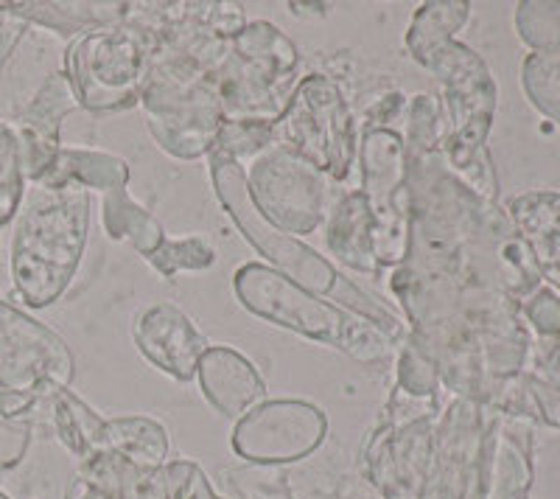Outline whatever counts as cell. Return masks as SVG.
<instances>
[{"label":"cell","instance_id":"6da1fadb","mask_svg":"<svg viewBox=\"0 0 560 499\" xmlns=\"http://www.w3.org/2000/svg\"><path fill=\"white\" fill-rule=\"evenodd\" d=\"M208 163L210 183H213L219 206L233 219L242 236L253 244L255 253H261L267 258V267L278 269L280 276H287L289 281L303 287L306 292L328 298L337 306L359 314L376 328H382L395 346H401L409 334L401 314H395L387 303L364 292L350 278H345L328 258L319 256L317 250L308 247L306 242H300L298 236H289V233L278 231L272 222H267L264 213L255 208L253 197H249L244 166L228 161V158H219V154H210Z\"/></svg>","mask_w":560,"mask_h":499},{"label":"cell","instance_id":"7a4b0ae2","mask_svg":"<svg viewBox=\"0 0 560 499\" xmlns=\"http://www.w3.org/2000/svg\"><path fill=\"white\" fill-rule=\"evenodd\" d=\"M415 62L440 82L443 141L440 152L446 166L465 186L488 202H499V179L490 161V127L497 116L499 90L485 59L457 37L429 48Z\"/></svg>","mask_w":560,"mask_h":499},{"label":"cell","instance_id":"3957f363","mask_svg":"<svg viewBox=\"0 0 560 499\" xmlns=\"http://www.w3.org/2000/svg\"><path fill=\"white\" fill-rule=\"evenodd\" d=\"M93 197L82 188H37L20 208L12 236V287L28 309L62 301L82 267Z\"/></svg>","mask_w":560,"mask_h":499},{"label":"cell","instance_id":"277c9868","mask_svg":"<svg viewBox=\"0 0 560 499\" xmlns=\"http://www.w3.org/2000/svg\"><path fill=\"white\" fill-rule=\"evenodd\" d=\"M233 292L258 321L334 348L364 368L387 365L398 353V346L382 328L328 298L306 292L267 264H242L233 272Z\"/></svg>","mask_w":560,"mask_h":499},{"label":"cell","instance_id":"5b68a950","mask_svg":"<svg viewBox=\"0 0 560 499\" xmlns=\"http://www.w3.org/2000/svg\"><path fill=\"white\" fill-rule=\"evenodd\" d=\"M152 51L154 34L140 26L132 12L118 26L73 39L65 54V77L70 79L79 107L96 116L138 107Z\"/></svg>","mask_w":560,"mask_h":499},{"label":"cell","instance_id":"8992f818","mask_svg":"<svg viewBox=\"0 0 560 499\" xmlns=\"http://www.w3.org/2000/svg\"><path fill=\"white\" fill-rule=\"evenodd\" d=\"M140 107L154 143L177 161H202L217 149L224 116L213 77L152 57Z\"/></svg>","mask_w":560,"mask_h":499},{"label":"cell","instance_id":"52a82bcc","mask_svg":"<svg viewBox=\"0 0 560 499\" xmlns=\"http://www.w3.org/2000/svg\"><path fill=\"white\" fill-rule=\"evenodd\" d=\"M275 147L312 163L328 179L345 183L359 163V124L342 88L328 73L298 82L283 116L275 121Z\"/></svg>","mask_w":560,"mask_h":499},{"label":"cell","instance_id":"ba28073f","mask_svg":"<svg viewBox=\"0 0 560 499\" xmlns=\"http://www.w3.org/2000/svg\"><path fill=\"white\" fill-rule=\"evenodd\" d=\"M440 404L415 402L395 391L364 446L370 483L387 499H423L429 491L438 441Z\"/></svg>","mask_w":560,"mask_h":499},{"label":"cell","instance_id":"9c48e42d","mask_svg":"<svg viewBox=\"0 0 560 499\" xmlns=\"http://www.w3.org/2000/svg\"><path fill=\"white\" fill-rule=\"evenodd\" d=\"M362 197L373 219L378 267L395 269L409 256V192L404 138L393 127H364L359 135Z\"/></svg>","mask_w":560,"mask_h":499},{"label":"cell","instance_id":"30bf717a","mask_svg":"<svg viewBox=\"0 0 560 499\" xmlns=\"http://www.w3.org/2000/svg\"><path fill=\"white\" fill-rule=\"evenodd\" d=\"M77 359L62 337L12 303L0 301V393L51 398L70 391Z\"/></svg>","mask_w":560,"mask_h":499},{"label":"cell","instance_id":"8fae6325","mask_svg":"<svg viewBox=\"0 0 560 499\" xmlns=\"http://www.w3.org/2000/svg\"><path fill=\"white\" fill-rule=\"evenodd\" d=\"M244 174L255 208L278 231L308 236L328 219V177L289 149H267Z\"/></svg>","mask_w":560,"mask_h":499},{"label":"cell","instance_id":"7c38bea8","mask_svg":"<svg viewBox=\"0 0 560 499\" xmlns=\"http://www.w3.org/2000/svg\"><path fill=\"white\" fill-rule=\"evenodd\" d=\"M328 436V416L303 398H269L238 418L230 446L253 466H287L314 455Z\"/></svg>","mask_w":560,"mask_h":499},{"label":"cell","instance_id":"4fadbf2b","mask_svg":"<svg viewBox=\"0 0 560 499\" xmlns=\"http://www.w3.org/2000/svg\"><path fill=\"white\" fill-rule=\"evenodd\" d=\"M132 339L140 357L174 382H191L199 359L208 351V339L197 323L174 303H152L140 309L132 323Z\"/></svg>","mask_w":560,"mask_h":499},{"label":"cell","instance_id":"5bb4252c","mask_svg":"<svg viewBox=\"0 0 560 499\" xmlns=\"http://www.w3.org/2000/svg\"><path fill=\"white\" fill-rule=\"evenodd\" d=\"M77 109L82 107L70 88V79L65 77V71H57L45 79L32 104L20 113L14 132L23 147V166H26L28 183H34L45 169L51 166L54 154L62 149L65 118Z\"/></svg>","mask_w":560,"mask_h":499},{"label":"cell","instance_id":"9a60e30c","mask_svg":"<svg viewBox=\"0 0 560 499\" xmlns=\"http://www.w3.org/2000/svg\"><path fill=\"white\" fill-rule=\"evenodd\" d=\"M298 82H280V79L267 77L233 54H228V59L213 73V88L222 104L224 121L275 124L283 116Z\"/></svg>","mask_w":560,"mask_h":499},{"label":"cell","instance_id":"2e32d148","mask_svg":"<svg viewBox=\"0 0 560 499\" xmlns=\"http://www.w3.org/2000/svg\"><path fill=\"white\" fill-rule=\"evenodd\" d=\"M199 391L222 418L238 421L255 404L267 402V382L242 351L208 346L197 368Z\"/></svg>","mask_w":560,"mask_h":499},{"label":"cell","instance_id":"e0dca14e","mask_svg":"<svg viewBox=\"0 0 560 499\" xmlns=\"http://www.w3.org/2000/svg\"><path fill=\"white\" fill-rule=\"evenodd\" d=\"M191 466V461H168L160 468H143L118 455H102L79 463V474L107 499H183Z\"/></svg>","mask_w":560,"mask_h":499},{"label":"cell","instance_id":"ac0fdd59","mask_svg":"<svg viewBox=\"0 0 560 499\" xmlns=\"http://www.w3.org/2000/svg\"><path fill=\"white\" fill-rule=\"evenodd\" d=\"M504 211L533 250L544 281L560 294V192L518 194Z\"/></svg>","mask_w":560,"mask_h":499},{"label":"cell","instance_id":"d6986e66","mask_svg":"<svg viewBox=\"0 0 560 499\" xmlns=\"http://www.w3.org/2000/svg\"><path fill=\"white\" fill-rule=\"evenodd\" d=\"M28 26L48 28L59 37H82L88 32L118 26L132 12L127 0H18L9 3Z\"/></svg>","mask_w":560,"mask_h":499},{"label":"cell","instance_id":"ffe728a7","mask_svg":"<svg viewBox=\"0 0 560 499\" xmlns=\"http://www.w3.org/2000/svg\"><path fill=\"white\" fill-rule=\"evenodd\" d=\"M485 499H527L533 488V441L504 421L490 427L482 452Z\"/></svg>","mask_w":560,"mask_h":499},{"label":"cell","instance_id":"44dd1931","mask_svg":"<svg viewBox=\"0 0 560 499\" xmlns=\"http://www.w3.org/2000/svg\"><path fill=\"white\" fill-rule=\"evenodd\" d=\"M325 247L334 262L345 269L364 272V276H382L376 262V244H373V219L362 192H348L337 199V206L325 219Z\"/></svg>","mask_w":560,"mask_h":499},{"label":"cell","instance_id":"7402d4cb","mask_svg":"<svg viewBox=\"0 0 560 499\" xmlns=\"http://www.w3.org/2000/svg\"><path fill=\"white\" fill-rule=\"evenodd\" d=\"M32 186L51 188H82V192H113V188L129 186V163L98 149L62 147L54 154L51 166L45 169Z\"/></svg>","mask_w":560,"mask_h":499},{"label":"cell","instance_id":"603a6c76","mask_svg":"<svg viewBox=\"0 0 560 499\" xmlns=\"http://www.w3.org/2000/svg\"><path fill=\"white\" fill-rule=\"evenodd\" d=\"M48 421H51L59 441L79 457V463L104 455L107 418L98 416L73 391H59L48 398Z\"/></svg>","mask_w":560,"mask_h":499},{"label":"cell","instance_id":"cb8c5ba5","mask_svg":"<svg viewBox=\"0 0 560 499\" xmlns=\"http://www.w3.org/2000/svg\"><path fill=\"white\" fill-rule=\"evenodd\" d=\"M230 54L280 82H298V45L269 20H253L230 43Z\"/></svg>","mask_w":560,"mask_h":499},{"label":"cell","instance_id":"d4e9b609","mask_svg":"<svg viewBox=\"0 0 560 499\" xmlns=\"http://www.w3.org/2000/svg\"><path fill=\"white\" fill-rule=\"evenodd\" d=\"M104 455H118L143 468H160L172 461L166 427L149 416L107 418Z\"/></svg>","mask_w":560,"mask_h":499},{"label":"cell","instance_id":"484cf974","mask_svg":"<svg viewBox=\"0 0 560 499\" xmlns=\"http://www.w3.org/2000/svg\"><path fill=\"white\" fill-rule=\"evenodd\" d=\"M102 222L104 233L113 242H129L143 258L152 256L166 239L163 224L152 217V211L140 206L127 188H113V192L104 194Z\"/></svg>","mask_w":560,"mask_h":499},{"label":"cell","instance_id":"4316f807","mask_svg":"<svg viewBox=\"0 0 560 499\" xmlns=\"http://www.w3.org/2000/svg\"><path fill=\"white\" fill-rule=\"evenodd\" d=\"M471 18V3L465 0H432L412 14V23L407 28V51L418 59L434 48V45L454 39V34Z\"/></svg>","mask_w":560,"mask_h":499},{"label":"cell","instance_id":"83f0119b","mask_svg":"<svg viewBox=\"0 0 560 499\" xmlns=\"http://www.w3.org/2000/svg\"><path fill=\"white\" fill-rule=\"evenodd\" d=\"M395 387L401 396L415 398V402H438L443 384H440L438 368L432 365V359L420 351L418 343L407 334L398 353H395Z\"/></svg>","mask_w":560,"mask_h":499},{"label":"cell","instance_id":"f1b7e54d","mask_svg":"<svg viewBox=\"0 0 560 499\" xmlns=\"http://www.w3.org/2000/svg\"><path fill=\"white\" fill-rule=\"evenodd\" d=\"M26 166L23 147L7 121H0V228H7L23 208L26 199Z\"/></svg>","mask_w":560,"mask_h":499},{"label":"cell","instance_id":"f546056e","mask_svg":"<svg viewBox=\"0 0 560 499\" xmlns=\"http://www.w3.org/2000/svg\"><path fill=\"white\" fill-rule=\"evenodd\" d=\"M522 88L529 104L560 127V54H527Z\"/></svg>","mask_w":560,"mask_h":499},{"label":"cell","instance_id":"4dcf8cb0","mask_svg":"<svg viewBox=\"0 0 560 499\" xmlns=\"http://www.w3.org/2000/svg\"><path fill=\"white\" fill-rule=\"evenodd\" d=\"M217 247L205 236H183V239H163L147 262L163 278H174L179 272H205L217 264Z\"/></svg>","mask_w":560,"mask_h":499},{"label":"cell","instance_id":"1f68e13d","mask_svg":"<svg viewBox=\"0 0 560 499\" xmlns=\"http://www.w3.org/2000/svg\"><path fill=\"white\" fill-rule=\"evenodd\" d=\"M516 32L533 54H560V0H522Z\"/></svg>","mask_w":560,"mask_h":499},{"label":"cell","instance_id":"d6a6232c","mask_svg":"<svg viewBox=\"0 0 560 499\" xmlns=\"http://www.w3.org/2000/svg\"><path fill=\"white\" fill-rule=\"evenodd\" d=\"M275 124L264 121H224L219 129V141L213 154L228 158V161L238 163L244 161L253 163L258 154L275 147Z\"/></svg>","mask_w":560,"mask_h":499},{"label":"cell","instance_id":"836d02e7","mask_svg":"<svg viewBox=\"0 0 560 499\" xmlns=\"http://www.w3.org/2000/svg\"><path fill=\"white\" fill-rule=\"evenodd\" d=\"M524 323L541 339H560V294L552 287H541L522 303Z\"/></svg>","mask_w":560,"mask_h":499},{"label":"cell","instance_id":"e575fe53","mask_svg":"<svg viewBox=\"0 0 560 499\" xmlns=\"http://www.w3.org/2000/svg\"><path fill=\"white\" fill-rule=\"evenodd\" d=\"M233 480H224V486L233 491V499H292L289 486L278 477H269L264 472H249V468H236L224 472Z\"/></svg>","mask_w":560,"mask_h":499},{"label":"cell","instance_id":"d590c367","mask_svg":"<svg viewBox=\"0 0 560 499\" xmlns=\"http://www.w3.org/2000/svg\"><path fill=\"white\" fill-rule=\"evenodd\" d=\"M28 32V23L9 9V3H0V71L7 68L18 45L23 43Z\"/></svg>","mask_w":560,"mask_h":499},{"label":"cell","instance_id":"8d00e7d4","mask_svg":"<svg viewBox=\"0 0 560 499\" xmlns=\"http://www.w3.org/2000/svg\"><path fill=\"white\" fill-rule=\"evenodd\" d=\"M529 368H533V371L538 373V376H541V379H547V382L552 384L555 391L560 393V339L549 343L547 353H544V357L538 359L535 365H529Z\"/></svg>","mask_w":560,"mask_h":499},{"label":"cell","instance_id":"74e56055","mask_svg":"<svg viewBox=\"0 0 560 499\" xmlns=\"http://www.w3.org/2000/svg\"><path fill=\"white\" fill-rule=\"evenodd\" d=\"M183 499H224V497H219V494L213 491V486H210V480H208V474H205L202 468L194 463L191 474H188V483H185Z\"/></svg>","mask_w":560,"mask_h":499},{"label":"cell","instance_id":"f35d334b","mask_svg":"<svg viewBox=\"0 0 560 499\" xmlns=\"http://www.w3.org/2000/svg\"><path fill=\"white\" fill-rule=\"evenodd\" d=\"M65 499H107L102 491H98L93 483L88 480V477H82V474H73L68 483V488H65Z\"/></svg>","mask_w":560,"mask_h":499},{"label":"cell","instance_id":"ab89813d","mask_svg":"<svg viewBox=\"0 0 560 499\" xmlns=\"http://www.w3.org/2000/svg\"><path fill=\"white\" fill-rule=\"evenodd\" d=\"M0 499H9V497H7V494H3V491H0Z\"/></svg>","mask_w":560,"mask_h":499}]
</instances>
